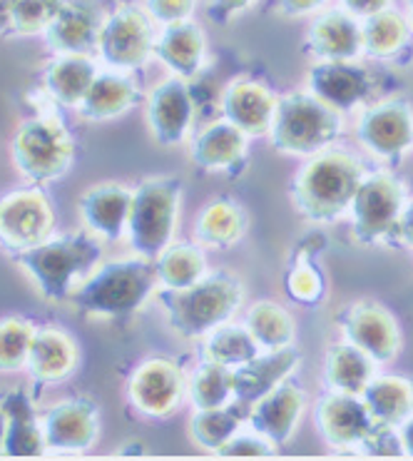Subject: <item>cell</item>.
Returning a JSON list of instances; mask_svg holds the SVG:
<instances>
[{
  "label": "cell",
  "instance_id": "34",
  "mask_svg": "<svg viewBox=\"0 0 413 461\" xmlns=\"http://www.w3.org/2000/svg\"><path fill=\"white\" fill-rule=\"evenodd\" d=\"M317 235H309L292 258V265L284 275V292L292 302L301 307H317L327 294V277L319 267V252L324 247L314 245Z\"/></svg>",
  "mask_w": 413,
  "mask_h": 461
},
{
  "label": "cell",
  "instance_id": "24",
  "mask_svg": "<svg viewBox=\"0 0 413 461\" xmlns=\"http://www.w3.org/2000/svg\"><path fill=\"white\" fill-rule=\"evenodd\" d=\"M77 362H80V349H77L73 334L55 327V324L38 327L31 357H28V366H25L35 384H60L77 369Z\"/></svg>",
  "mask_w": 413,
  "mask_h": 461
},
{
  "label": "cell",
  "instance_id": "45",
  "mask_svg": "<svg viewBox=\"0 0 413 461\" xmlns=\"http://www.w3.org/2000/svg\"><path fill=\"white\" fill-rule=\"evenodd\" d=\"M339 3L344 11L351 13V15L359 18V21H366L371 15L391 8V0H339Z\"/></svg>",
  "mask_w": 413,
  "mask_h": 461
},
{
  "label": "cell",
  "instance_id": "2",
  "mask_svg": "<svg viewBox=\"0 0 413 461\" xmlns=\"http://www.w3.org/2000/svg\"><path fill=\"white\" fill-rule=\"evenodd\" d=\"M159 290L155 259L125 258L100 262L87 275L67 304L80 314L100 320H130Z\"/></svg>",
  "mask_w": 413,
  "mask_h": 461
},
{
  "label": "cell",
  "instance_id": "28",
  "mask_svg": "<svg viewBox=\"0 0 413 461\" xmlns=\"http://www.w3.org/2000/svg\"><path fill=\"white\" fill-rule=\"evenodd\" d=\"M139 87L132 77L122 70H105L97 73L95 83L75 110L85 122H107L128 115L139 103Z\"/></svg>",
  "mask_w": 413,
  "mask_h": 461
},
{
  "label": "cell",
  "instance_id": "49",
  "mask_svg": "<svg viewBox=\"0 0 413 461\" xmlns=\"http://www.w3.org/2000/svg\"><path fill=\"white\" fill-rule=\"evenodd\" d=\"M399 439H401L403 456H411L413 459V414L399 427Z\"/></svg>",
  "mask_w": 413,
  "mask_h": 461
},
{
  "label": "cell",
  "instance_id": "3",
  "mask_svg": "<svg viewBox=\"0 0 413 461\" xmlns=\"http://www.w3.org/2000/svg\"><path fill=\"white\" fill-rule=\"evenodd\" d=\"M103 240L90 232H67L40 245L13 252L15 267L25 272L38 294L48 302H67L77 285L103 262Z\"/></svg>",
  "mask_w": 413,
  "mask_h": 461
},
{
  "label": "cell",
  "instance_id": "37",
  "mask_svg": "<svg viewBox=\"0 0 413 461\" xmlns=\"http://www.w3.org/2000/svg\"><path fill=\"white\" fill-rule=\"evenodd\" d=\"M247 330L252 332L256 344L262 347V352H276L294 347L297 342V322L289 312L276 304V302L262 300L249 307L247 312Z\"/></svg>",
  "mask_w": 413,
  "mask_h": 461
},
{
  "label": "cell",
  "instance_id": "47",
  "mask_svg": "<svg viewBox=\"0 0 413 461\" xmlns=\"http://www.w3.org/2000/svg\"><path fill=\"white\" fill-rule=\"evenodd\" d=\"M396 242L413 249V200L406 203V207H403L401 220H399V230H396Z\"/></svg>",
  "mask_w": 413,
  "mask_h": 461
},
{
  "label": "cell",
  "instance_id": "14",
  "mask_svg": "<svg viewBox=\"0 0 413 461\" xmlns=\"http://www.w3.org/2000/svg\"><path fill=\"white\" fill-rule=\"evenodd\" d=\"M337 322L344 339L364 349L376 365H389L401 352L399 322L379 302H351L339 312Z\"/></svg>",
  "mask_w": 413,
  "mask_h": 461
},
{
  "label": "cell",
  "instance_id": "19",
  "mask_svg": "<svg viewBox=\"0 0 413 461\" xmlns=\"http://www.w3.org/2000/svg\"><path fill=\"white\" fill-rule=\"evenodd\" d=\"M304 409H307L304 389L297 382L286 379L266 397L252 404L247 424H249V429L262 434L274 447H284L294 437L299 421L304 417Z\"/></svg>",
  "mask_w": 413,
  "mask_h": 461
},
{
  "label": "cell",
  "instance_id": "5",
  "mask_svg": "<svg viewBox=\"0 0 413 461\" xmlns=\"http://www.w3.org/2000/svg\"><path fill=\"white\" fill-rule=\"evenodd\" d=\"M341 135L344 115L311 90L276 97L274 125L266 135L276 152L289 158H314L328 150Z\"/></svg>",
  "mask_w": 413,
  "mask_h": 461
},
{
  "label": "cell",
  "instance_id": "36",
  "mask_svg": "<svg viewBox=\"0 0 413 461\" xmlns=\"http://www.w3.org/2000/svg\"><path fill=\"white\" fill-rule=\"evenodd\" d=\"M364 55L373 60H396L411 41V25L396 11H382L361 21Z\"/></svg>",
  "mask_w": 413,
  "mask_h": 461
},
{
  "label": "cell",
  "instance_id": "13",
  "mask_svg": "<svg viewBox=\"0 0 413 461\" xmlns=\"http://www.w3.org/2000/svg\"><path fill=\"white\" fill-rule=\"evenodd\" d=\"M145 118L152 140L159 148H180L192 135L197 118V100L190 80L172 76L149 90Z\"/></svg>",
  "mask_w": 413,
  "mask_h": 461
},
{
  "label": "cell",
  "instance_id": "50",
  "mask_svg": "<svg viewBox=\"0 0 413 461\" xmlns=\"http://www.w3.org/2000/svg\"><path fill=\"white\" fill-rule=\"evenodd\" d=\"M3 441H5V411L0 407V456H3Z\"/></svg>",
  "mask_w": 413,
  "mask_h": 461
},
{
  "label": "cell",
  "instance_id": "15",
  "mask_svg": "<svg viewBox=\"0 0 413 461\" xmlns=\"http://www.w3.org/2000/svg\"><path fill=\"white\" fill-rule=\"evenodd\" d=\"M40 421L53 454H85L100 439V407L90 397L60 399L40 411Z\"/></svg>",
  "mask_w": 413,
  "mask_h": 461
},
{
  "label": "cell",
  "instance_id": "40",
  "mask_svg": "<svg viewBox=\"0 0 413 461\" xmlns=\"http://www.w3.org/2000/svg\"><path fill=\"white\" fill-rule=\"evenodd\" d=\"M38 324L28 317H0V375H15L28 366Z\"/></svg>",
  "mask_w": 413,
  "mask_h": 461
},
{
  "label": "cell",
  "instance_id": "7",
  "mask_svg": "<svg viewBox=\"0 0 413 461\" xmlns=\"http://www.w3.org/2000/svg\"><path fill=\"white\" fill-rule=\"evenodd\" d=\"M15 170L32 185H48L65 177L75 162V140L63 120L35 115L22 120L11 142Z\"/></svg>",
  "mask_w": 413,
  "mask_h": 461
},
{
  "label": "cell",
  "instance_id": "51",
  "mask_svg": "<svg viewBox=\"0 0 413 461\" xmlns=\"http://www.w3.org/2000/svg\"><path fill=\"white\" fill-rule=\"evenodd\" d=\"M411 21H413V0H411Z\"/></svg>",
  "mask_w": 413,
  "mask_h": 461
},
{
  "label": "cell",
  "instance_id": "21",
  "mask_svg": "<svg viewBox=\"0 0 413 461\" xmlns=\"http://www.w3.org/2000/svg\"><path fill=\"white\" fill-rule=\"evenodd\" d=\"M249 152V135L232 125L229 120H214L207 128H202L190 142V160L202 172H227L242 170Z\"/></svg>",
  "mask_w": 413,
  "mask_h": 461
},
{
  "label": "cell",
  "instance_id": "38",
  "mask_svg": "<svg viewBox=\"0 0 413 461\" xmlns=\"http://www.w3.org/2000/svg\"><path fill=\"white\" fill-rule=\"evenodd\" d=\"M259 352H262V347L247 330V324L227 322L207 334L202 342V359L204 362H214V365L229 366V369L247 365Z\"/></svg>",
  "mask_w": 413,
  "mask_h": 461
},
{
  "label": "cell",
  "instance_id": "42",
  "mask_svg": "<svg viewBox=\"0 0 413 461\" xmlns=\"http://www.w3.org/2000/svg\"><path fill=\"white\" fill-rule=\"evenodd\" d=\"M276 447L262 434L249 431V434H234L232 439L224 444L222 449L217 451V456L224 459H234V456H247V459H259V456H274Z\"/></svg>",
  "mask_w": 413,
  "mask_h": 461
},
{
  "label": "cell",
  "instance_id": "9",
  "mask_svg": "<svg viewBox=\"0 0 413 461\" xmlns=\"http://www.w3.org/2000/svg\"><path fill=\"white\" fill-rule=\"evenodd\" d=\"M389 80L382 68L359 60H314L307 73V90L346 115L382 100Z\"/></svg>",
  "mask_w": 413,
  "mask_h": 461
},
{
  "label": "cell",
  "instance_id": "39",
  "mask_svg": "<svg viewBox=\"0 0 413 461\" xmlns=\"http://www.w3.org/2000/svg\"><path fill=\"white\" fill-rule=\"evenodd\" d=\"M187 399L194 409L224 407L234 399L232 369L214 362H202L187 382Z\"/></svg>",
  "mask_w": 413,
  "mask_h": 461
},
{
  "label": "cell",
  "instance_id": "35",
  "mask_svg": "<svg viewBox=\"0 0 413 461\" xmlns=\"http://www.w3.org/2000/svg\"><path fill=\"white\" fill-rule=\"evenodd\" d=\"M159 290H184L210 275L204 247L197 242H172L155 259Z\"/></svg>",
  "mask_w": 413,
  "mask_h": 461
},
{
  "label": "cell",
  "instance_id": "18",
  "mask_svg": "<svg viewBox=\"0 0 413 461\" xmlns=\"http://www.w3.org/2000/svg\"><path fill=\"white\" fill-rule=\"evenodd\" d=\"M132 187L122 183H97L77 200V212L90 235L103 242H120L128 237Z\"/></svg>",
  "mask_w": 413,
  "mask_h": 461
},
{
  "label": "cell",
  "instance_id": "29",
  "mask_svg": "<svg viewBox=\"0 0 413 461\" xmlns=\"http://www.w3.org/2000/svg\"><path fill=\"white\" fill-rule=\"evenodd\" d=\"M100 68L90 55L60 53L43 70V87L58 105L77 108L95 83Z\"/></svg>",
  "mask_w": 413,
  "mask_h": 461
},
{
  "label": "cell",
  "instance_id": "6",
  "mask_svg": "<svg viewBox=\"0 0 413 461\" xmlns=\"http://www.w3.org/2000/svg\"><path fill=\"white\" fill-rule=\"evenodd\" d=\"M184 183L175 175H157L132 187L128 242L138 258L157 259L175 242Z\"/></svg>",
  "mask_w": 413,
  "mask_h": 461
},
{
  "label": "cell",
  "instance_id": "30",
  "mask_svg": "<svg viewBox=\"0 0 413 461\" xmlns=\"http://www.w3.org/2000/svg\"><path fill=\"white\" fill-rule=\"evenodd\" d=\"M247 225L249 220L242 204L229 197H217L200 210L194 222V242L212 252H227L242 242Z\"/></svg>",
  "mask_w": 413,
  "mask_h": 461
},
{
  "label": "cell",
  "instance_id": "44",
  "mask_svg": "<svg viewBox=\"0 0 413 461\" xmlns=\"http://www.w3.org/2000/svg\"><path fill=\"white\" fill-rule=\"evenodd\" d=\"M256 0H210L207 3V18L217 25H229L234 18L247 13Z\"/></svg>",
  "mask_w": 413,
  "mask_h": 461
},
{
  "label": "cell",
  "instance_id": "32",
  "mask_svg": "<svg viewBox=\"0 0 413 461\" xmlns=\"http://www.w3.org/2000/svg\"><path fill=\"white\" fill-rule=\"evenodd\" d=\"M361 399L379 427L399 429L413 414V382L403 376H373Z\"/></svg>",
  "mask_w": 413,
  "mask_h": 461
},
{
  "label": "cell",
  "instance_id": "20",
  "mask_svg": "<svg viewBox=\"0 0 413 461\" xmlns=\"http://www.w3.org/2000/svg\"><path fill=\"white\" fill-rule=\"evenodd\" d=\"M220 113L249 138H266L274 125L276 97L252 77H239L222 90Z\"/></svg>",
  "mask_w": 413,
  "mask_h": 461
},
{
  "label": "cell",
  "instance_id": "26",
  "mask_svg": "<svg viewBox=\"0 0 413 461\" xmlns=\"http://www.w3.org/2000/svg\"><path fill=\"white\" fill-rule=\"evenodd\" d=\"M155 58L182 80H197L207 65V38L194 21L162 25L155 41Z\"/></svg>",
  "mask_w": 413,
  "mask_h": 461
},
{
  "label": "cell",
  "instance_id": "46",
  "mask_svg": "<svg viewBox=\"0 0 413 461\" xmlns=\"http://www.w3.org/2000/svg\"><path fill=\"white\" fill-rule=\"evenodd\" d=\"M276 3H279V13L286 18H304L327 5V0H276Z\"/></svg>",
  "mask_w": 413,
  "mask_h": 461
},
{
  "label": "cell",
  "instance_id": "33",
  "mask_svg": "<svg viewBox=\"0 0 413 461\" xmlns=\"http://www.w3.org/2000/svg\"><path fill=\"white\" fill-rule=\"evenodd\" d=\"M249 404L232 399L229 404L214 409H194L190 419V439L204 451L222 449L234 434H239L249 419Z\"/></svg>",
  "mask_w": 413,
  "mask_h": 461
},
{
  "label": "cell",
  "instance_id": "12",
  "mask_svg": "<svg viewBox=\"0 0 413 461\" xmlns=\"http://www.w3.org/2000/svg\"><path fill=\"white\" fill-rule=\"evenodd\" d=\"M55 210L40 187H21L0 197V247L13 255L50 240Z\"/></svg>",
  "mask_w": 413,
  "mask_h": 461
},
{
  "label": "cell",
  "instance_id": "22",
  "mask_svg": "<svg viewBox=\"0 0 413 461\" xmlns=\"http://www.w3.org/2000/svg\"><path fill=\"white\" fill-rule=\"evenodd\" d=\"M304 50L314 60H359L364 55L359 18H354L344 8L319 13L309 25Z\"/></svg>",
  "mask_w": 413,
  "mask_h": 461
},
{
  "label": "cell",
  "instance_id": "41",
  "mask_svg": "<svg viewBox=\"0 0 413 461\" xmlns=\"http://www.w3.org/2000/svg\"><path fill=\"white\" fill-rule=\"evenodd\" d=\"M65 0H15L13 3V32L15 35H43L58 18Z\"/></svg>",
  "mask_w": 413,
  "mask_h": 461
},
{
  "label": "cell",
  "instance_id": "10",
  "mask_svg": "<svg viewBox=\"0 0 413 461\" xmlns=\"http://www.w3.org/2000/svg\"><path fill=\"white\" fill-rule=\"evenodd\" d=\"M155 21L148 11L125 5L105 15L100 38H97V55L112 70H138L155 55Z\"/></svg>",
  "mask_w": 413,
  "mask_h": 461
},
{
  "label": "cell",
  "instance_id": "16",
  "mask_svg": "<svg viewBox=\"0 0 413 461\" xmlns=\"http://www.w3.org/2000/svg\"><path fill=\"white\" fill-rule=\"evenodd\" d=\"M187 397V379L177 362L152 357L132 372L128 382V399L139 414L165 419L180 409Z\"/></svg>",
  "mask_w": 413,
  "mask_h": 461
},
{
  "label": "cell",
  "instance_id": "48",
  "mask_svg": "<svg viewBox=\"0 0 413 461\" xmlns=\"http://www.w3.org/2000/svg\"><path fill=\"white\" fill-rule=\"evenodd\" d=\"M13 3L15 0H0V38L15 35L13 32Z\"/></svg>",
  "mask_w": 413,
  "mask_h": 461
},
{
  "label": "cell",
  "instance_id": "1",
  "mask_svg": "<svg viewBox=\"0 0 413 461\" xmlns=\"http://www.w3.org/2000/svg\"><path fill=\"white\" fill-rule=\"evenodd\" d=\"M366 177V165L346 150L319 152L292 180V204L311 225H334L349 215L354 194Z\"/></svg>",
  "mask_w": 413,
  "mask_h": 461
},
{
  "label": "cell",
  "instance_id": "8",
  "mask_svg": "<svg viewBox=\"0 0 413 461\" xmlns=\"http://www.w3.org/2000/svg\"><path fill=\"white\" fill-rule=\"evenodd\" d=\"M406 187L391 172H366L351 203V232L359 245H391L406 207Z\"/></svg>",
  "mask_w": 413,
  "mask_h": 461
},
{
  "label": "cell",
  "instance_id": "25",
  "mask_svg": "<svg viewBox=\"0 0 413 461\" xmlns=\"http://www.w3.org/2000/svg\"><path fill=\"white\" fill-rule=\"evenodd\" d=\"M299 365H301V354L297 347H286V349H276V352H259L247 365L232 369L234 399L252 407L255 402L266 397L282 382L292 379Z\"/></svg>",
  "mask_w": 413,
  "mask_h": 461
},
{
  "label": "cell",
  "instance_id": "31",
  "mask_svg": "<svg viewBox=\"0 0 413 461\" xmlns=\"http://www.w3.org/2000/svg\"><path fill=\"white\" fill-rule=\"evenodd\" d=\"M376 366L379 365L369 354L344 339V342L334 344L324 357V382H327L328 392L361 397V392L376 376Z\"/></svg>",
  "mask_w": 413,
  "mask_h": 461
},
{
  "label": "cell",
  "instance_id": "11",
  "mask_svg": "<svg viewBox=\"0 0 413 461\" xmlns=\"http://www.w3.org/2000/svg\"><path fill=\"white\" fill-rule=\"evenodd\" d=\"M356 140L364 150L386 162H401L413 150V108L403 97H382L356 115Z\"/></svg>",
  "mask_w": 413,
  "mask_h": 461
},
{
  "label": "cell",
  "instance_id": "17",
  "mask_svg": "<svg viewBox=\"0 0 413 461\" xmlns=\"http://www.w3.org/2000/svg\"><path fill=\"white\" fill-rule=\"evenodd\" d=\"M314 421L321 439L331 449H364L379 429L364 399L341 392H328L327 397L319 399Z\"/></svg>",
  "mask_w": 413,
  "mask_h": 461
},
{
  "label": "cell",
  "instance_id": "4",
  "mask_svg": "<svg viewBox=\"0 0 413 461\" xmlns=\"http://www.w3.org/2000/svg\"><path fill=\"white\" fill-rule=\"evenodd\" d=\"M170 330L182 339H204L217 327L232 322L244 302L242 279L229 272H210L184 290H157Z\"/></svg>",
  "mask_w": 413,
  "mask_h": 461
},
{
  "label": "cell",
  "instance_id": "23",
  "mask_svg": "<svg viewBox=\"0 0 413 461\" xmlns=\"http://www.w3.org/2000/svg\"><path fill=\"white\" fill-rule=\"evenodd\" d=\"M0 407L5 411V441L3 456L11 459H38L48 451L43 437V421L22 389H11L0 394Z\"/></svg>",
  "mask_w": 413,
  "mask_h": 461
},
{
  "label": "cell",
  "instance_id": "27",
  "mask_svg": "<svg viewBox=\"0 0 413 461\" xmlns=\"http://www.w3.org/2000/svg\"><path fill=\"white\" fill-rule=\"evenodd\" d=\"M103 15L95 5L85 0H65V5L58 13L48 31L43 32L45 43L53 53H97V38L103 28Z\"/></svg>",
  "mask_w": 413,
  "mask_h": 461
},
{
  "label": "cell",
  "instance_id": "43",
  "mask_svg": "<svg viewBox=\"0 0 413 461\" xmlns=\"http://www.w3.org/2000/svg\"><path fill=\"white\" fill-rule=\"evenodd\" d=\"M197 0H145V11L159 25L192 21Z\"/></svg>",
  "mask_w": 413,
  "mask_h": 461
}]
</instances>
